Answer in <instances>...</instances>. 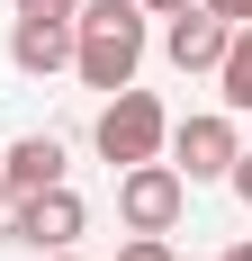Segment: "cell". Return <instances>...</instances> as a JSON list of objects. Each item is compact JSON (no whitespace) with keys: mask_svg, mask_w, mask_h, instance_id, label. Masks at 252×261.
Instances as JSON below:
<instances>
[{"mask_svg":"<svg viewBox=\"0 0 252 261\" xmlns=\"http://www.w3.org/2000/svg\"><path fill=\"white\" fill-rule=\"evenodd\" d=\"M144 18H180V9H198V0H135Z\"/></svg>","mask_w":252,"mask_h":261,"instance_id":"5bb4252c","label":"cell"},{"mask_svg":"<svg viewBox=\"0 0 252 261\" xmlns=\"http://www.w3.org/2000/svg\"><path fill=\"white\" fill-rule=\"evenodd\" d=\"M225 36L234 27L216 18V9H180V18L162 27V54H171L180 72H216V63H225Z\"/></svg>","mask_w":252,"mask_h":261,"instance_id":"8992f818","label":"cell"},{"mask_svg":"<svg viewBox=\"0 0 252 261\" xmlns=\"http://www.w3.org/2000/svg\"><path fill=\"white\" fill-rule=\"evenodd\" d=\"M225 261H252V243H225Z\"/></svg>","mask_w":252,"mask_h":261,"instance_id":"9a60e30c","label":"cell"},{"mask_svg":"<svg viewBox=\"0 0 252 261\" xmlns=\"http://www.w3.org/2000/svg\"><path fill=\"white\" fill-rule=\"evenodd\" d=\"M18 18H54V27H72L81 0H18Z\"/></svg>","mask_w":252,"mask_h":261,"instance_id":"8fae6325","label":"cell"},{"mask_svg":"<svg viewBox=\"0 0 252 261\" xmlns=\"http://www.w3.org/2000/svg\"><path fill=\"white\" fill-rule=\"evenodd\" d=\"M180 207H189V180H180L162 153L117 171V216H126V234H171V225H180Z\"/></svg>","mask_w":252,"mask_h":261,"instance_id":"277c9868","label":"cell"},{"mask_svg":"<svg viewBox=\"0 0 252 261\" xmlns=\"http://www.w3.org/2000/svg\"><path fill=\"white\" fill-rule=\"evenodd\" d=\"M162 153H171V171H180V180L198 189V180H225V171H234L243 135H234V117H225V108H198V117H171Z\"/></svg>","mask_w":252,"mask_h":261,"instance_id":"3957f363","label":"cell"},{"mask_svg":"<svg viewBox=\"0 0 252 261\" xmlns=\"http://www.w3.org/2000/svg\"><path fill=\"white\" fill-rule=\"evenodd\" d=\"M0 180H9V198L54 189L63 180V135H18V144H0Z\"/></svg>","mask_w":252,"mask_h":261,"instance_id":"52a82bcc","label":"cell"},{"mask_svg":"<svg viewBox=\"0 0 252 261\" xmlns=\"http://www.w3.org/2000/svg\"><path fill=\"white\" fill-rule=\"evenodd\" d=\"M54 261H81V252H54Z\"/></svg>","mask_w":252,"mask_h":261,"instance_id":"e0dca14e","label":"cell"},{"mask_svg":"<svg viewBox=\"0 0 252 261\" xmlns=\"http://www.w3.org/2000/svg\"><path fill=\"white\" fill-rule=\"evenodd\" d=\"M135 63H144V9H135V0H81V18H72V72L90 81V90H126Z\"/></svg>","mask_w":252,"mask_h":261,"instance_id":"6da1fadb","label":"cell"},{"mask_svg":"<svg viewBox=\"0 0 252 261\" xmlns=\"http://www.w3.org/2000/svg\"><path fill=\"white\" fill-rule=\"evenodd\" d=\"M117 261H171V234H126Z\"/></svg>","mask_w":252,"mask_h":261,"instance_id":"30bf717a","label":"cell"},{"mask_svg":"<svg viewBox=\"0 0 252 261\" xmlns=\"http://www.w3.org/2000/svg\"><path fill=\"white\" fill-rule=\"evenodd\" d=\"M225 189H234V198L252 207V153H234V171H225Z\"/></svg>","mask_w":252,"mask_h":261,"instance_id":"4fadbf2b","label":"cell"},{"mask_svg":"<svg viewBox=\"0 0 252 261\" xmlns=\"http://www.w3.org/2000/svg\"><path fill=\"white\" fill-rule=\"evenodd\" d=\"M0 207H9V180H0Z\"/></svg>","mask_w":252,"mask_h":261,"instance_id":"2e32d148","label":"cell"},{"mask_svg":"<svg viewBox=\"0 0 252 261\" xmlns=\"http://www.w3.org/2000/svg\"><path fill=\"white\" fill-rule=\"evenodd\" d=\"M81 225H90V207H81V189H72V180L36 189V198H9V234L36 243V252H72Z\"/></svg>","mask_w":252,"mask_h":261,"instance_id":"5b68a950","label":"cell"},{"mask_svg":"<svg viewBox=\"0 0 252 261\" xmlns=\"http://www.w3.org/2000/svg\"><path fill=\"white\" fill-rule=\"evenodd\" d=\"M9 63H18L27 81L72 72V27H54V18H18V27H9Z\"/></svg>","mask_w":252,"mask_h":261,"instance_id":"ba28073f","label":"cell"},{"mask_svg":"<svg viewBox=\"0 0 252 261\" xmlns=\"http://www.w3.org/2000/svg\"><path fill=\"white\" fill-rule=\"evenodd\" d=\"M198 9H216L225 27H252V0H198Z\"/></svg>","mask_w":252,"mask_h":261,"instance_id":"7c38bea8","label":"cell"},{"mask_svg":"<svg viewBox=\"0 0 252 261\" xmlns=\"http://www.w3.org/2000/svg\"><path fill=\"white\" fill-rule=\"evenodd\" d=\"M162 135H171L162 99L126 81V90H108V108H99V126H90V144H99V162H117V171H126V162H153V153H162Z\"/></svg>","mask_w":252,"mask_h":261,"instance_id":"7a4b0ae2","label":"cell"},{"mask_svg":"<svg viewBox=\"0 0 252 261\" xmlns=\"http://www.w3.org/2000/svg\"><path fill=\"white\" fill-rule=\"evenodd\" d=\"M216 90H225V117H252V27H234V36H225Z\"/></svg>","mask_w":252,"mask_h":261,"instance_id":"9c48e42d","label":"cell"}]
</instances>
